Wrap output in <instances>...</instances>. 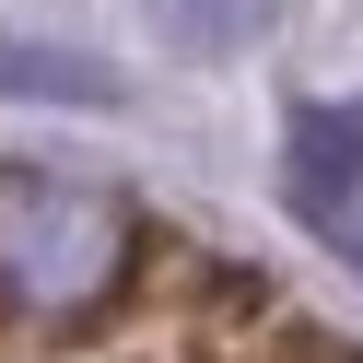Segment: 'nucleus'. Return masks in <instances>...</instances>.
<instances>
[{
  "instance_id": "1",
  "label": "nucleus",
  "mask_w": 363,
  "mask_h": 363,
  "mask_svg": "<svg viewBox=\"0 0 363 363\" xmlns=\"http://www.w3.org/2000/svg\"><path fill=\"white\" fill-rule=\"evenodd\" d=\"M129 269V199L59 164H0V316H94Z\"/></svg>"
},
{
  "instance_id": "2",
  "label": "nucleus",
  "mask_w": 363,
  "mask_h": 363,
  "mask_svg": "<svg viewBox=\"0 0 363 363\" xmlns=\"http://www.w3.org/2000/svg\"><path fill=\"white\" fill-rule=\"evenodd\" d=\"M293 211L328 258L363 269V118H293Z\"/></svg>"
},
{
  "instance_id": "3",
  "label": "nucleus",
  "mask_w": 363,
  "mask_h": 363,
  "mask_svg": "<svg viewBox=\"0 0 363 363\" xmlns=\"http://www.w3.org/2000/svg\"><path fill=\"white\" fill-rule=\"evenodd\" d=\"M152 35H164L176 59H246L269 24H281V0H141Z\"/></svg>"
},
{
  "instance_id": "4",
  "label": "nucleus",
  "mask_w": 363,
  "mask_h": 363,
  "mask_svg": "<svg viewBox=\"0 0 363 363\" xmlns=\"http://www.w3.org/2000/svg\"><path fill=\"white\" fill-rule=\"evenodd\" d=\"M0 94H59V106H118L106 59H48V48H0Z\"/></svg>"
},
{
  "instance_id": "5",
  "label": "nucleus",
  "mask_w": 363,
  "mask_h": 363,
  "mask_svg": "<svg viewBox=\"0 0 363 363\" xmlns=\"http://www.w3.org/2000/svg\"><path fill=\"white\" fill-rule=\"evenodd\" d=\"M352 12H363V0H352Z\"/></svg>"
}]
</instances>
